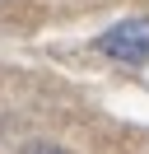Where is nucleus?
<instances>
[{
  "label": "nucleus",
  "mask_w": 149,
  "mask_h": 154,
  "mask_svg": "<svg viewBox=\"0 0 149 154\" xmlns=\"http://www.w3.org/2000/svg\"><path fill=\"white\" fill-rule=\"evenodd\" d=\"M93 47H98L102 56H112V61H144L149 56V19L135 14V19L112 23L107 33H98Z\"/></svg>",
  "instance_id": "nucleus-1"
},
{
  "label": "nucleus",
  "mask_w": 149,
  "mask_h": 154,
  "mask_svg": "<svg viewBox=\"0 0 149 154\" xmlns=\"http://www.w3.org/2000/svg\"><path fill=\"white\" fill-rule=\"evenodd\" d=\"M23 154H65V149H56V145H28Z\"/></svg>",
  "instance_id": "nucleus-2"
}]
</instances>
